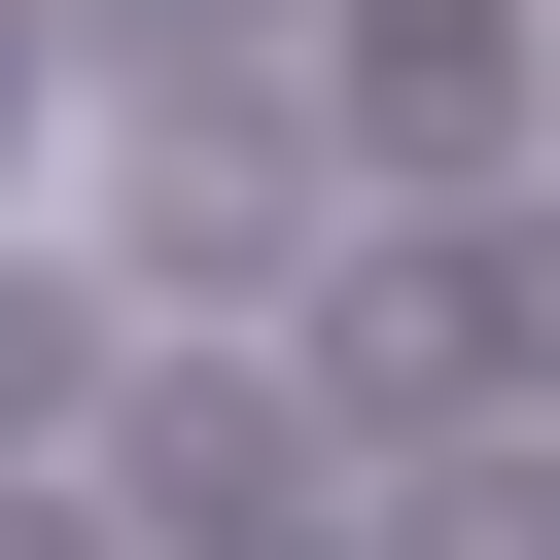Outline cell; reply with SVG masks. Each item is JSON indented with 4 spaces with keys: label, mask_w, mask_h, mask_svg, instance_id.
I'll list each match as a JSON object with an SVG mask.
<instances>
[{
    "label": "cell",
    "mask_w": 560,
    "mask_h": 560,
    "mask_svg": "<svg viewBox=\"0 0 560 560\" xmlns=\"http://www.w3.org/2000/svg\"><path fill=\"white\" fill-rule=\"evenodd\" d=\"M0 140H35V0H0Z\"/></svg>",
    "instance_id": "cell-7"
},
{
    "label": "cell",
    "mask_w": 560,
    "mask_h": 560,
    "mask_svg": "<svg viewBox=\"0 0 560 560\" xmlns=\"http://www.w3.org/2000/svg\"><path fill=\"white\" fill-rule=\"evenodd\" d=\"M0 560H140V525H105V490H70V455H0Z\"/></svg>",
    "instance_id": "cell-5"
},
{
    "label": "cell",
    "mask_w": 560,
    "mask_h": 560,
    "mask_svg": "<svg viewBox=\"0 0 560 560\" xmlns=\"http://www.w3.org/2000/svg\"><path fill=\"white\" fill-rule=\"evenodd\" d=\"M70 385H105V350H70V315H35V280H0V455H35V420H70Z\"/></svg>",
    "instance_id": "cell-6"
},
{
    "label": "cell",
    "mask_w": 560,
    "mask_h": 560,
    "mask_svg": "<svg viewBox=\"0 0 560 560\" xmlns=\"http://www.w3.org/2000/svg\"><path fill=\"white\" fill-rule=\"evenodd\" d=\"M385 560H560V455H525V420H420V490H385Z\"/></svg>",
    "instance_id": "cell-3"
},
{
    "label": "cell",
    "mask_w": 560,
    "mask_h": 560,
    "mask_svg": "<svg viewBox=\"0 0 560 560\" xmlns=\"http://www.w3.org/2000/svg\"><path fill=\"white\" fill-rule=\"evenodd\" d=\"M315 105H350L385 175H455V210H490V175H525V0H350V35H315Z\"/></svg>",
    "instance_id": "cell-1"
},
{
    "label": "cell",
    "mask_w": 560,
    "mask_h": 560,
    "mask_svg": "<svg viewBox=\"0 0 560 560\" xmlns=\"http://www.w3.org/2000/svg\"><path fill=\"white\" fill-rule=\"evenodd\" d=\"M455 350H490V385H560V210H455Z\"/></svg>",
    "instance_id": "cell-4"
},
{
    "label": "cell",
    "mask_w": 560,
    "mask_h": 560,
    "mask_svg": "<svg viewBox=\"0 0 560 560\" xmlns=\"http://www.w3.org/2000/svg\"><path fill=\"white\" fill-rule=\"evenodd\" d=\"M455 385H490V350H455V245H350V280H315V420H385V455H420Z\"/></svg>",
    "instance_id": "cell-2"
}]
</instances>
